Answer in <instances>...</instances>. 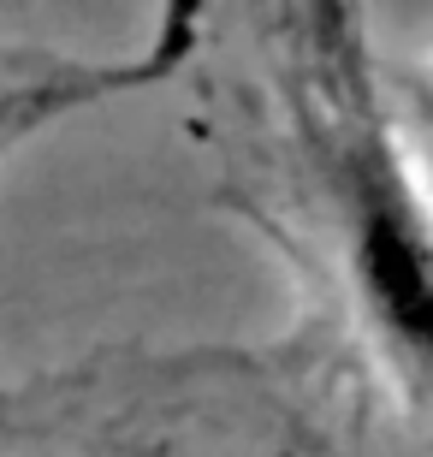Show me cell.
<instances>
[{"instance_id":"6da1fadb","label":"cell","mask_w":433,"mask_h":457,"mask_svg":"<svg viewBox=\"0 0 433 457\" xmlns=\"http://www.w3.org/2000/svg\"><path fill=\"white\" fill-rule=\"evenodd\" d=\"M327 30L333 42L321 54L315 149L333 196L345 291L386 369L433 404V203L374 96L350 18L327 12Z\"/></svg>"},{"instance_id":"7a4b0ae2","label":"cell","mask_w":433,"mask_h":457,"mask_svg":"<svg viewBox=\"0 0 433 457\" xmlns=\"http://www.w3.org/2000/svg\"><path fill=\"white\" fill-rule=\"evenodd\" d=\"M410 96H416L421 131H428V143H433V71H428V78H416V89H410Z\"/></svg>"}]
</instances>
